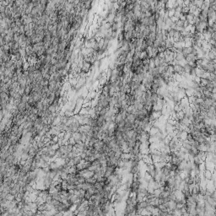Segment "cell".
I'll list each match as a JSON object with an SVG mask.
<instances>
[{
	"instance_id": "6da1fadb",
	"label": "cell",
	"mask_w": 216,
	"mask_h": 216,
	"mask_svg": "<svg viewBox=\"0 0 216 216\" xmlns=\"http://www.w3.org/2000/svg\"><path fill=\"white\" fill-rule=\"evenodd\" d=\"M173 71H174V74H178V75H181V76H182V74H184V68H183L182 65H181V64L174 65Z\"/></svg>"
},
{
	"instance_id": "7a4b0ae2",
	"label": "cell",
	"mask_w": 216,
	"mask_h": 216,
	"mask_svg": "<svg viewBox=\"0 0 216 216\" xmlns=\"http://www.w3.org/2000/svg\"><path fill=\"white\" fill-rule=\"evenodd\" d=\"M23 64H24V59L18 60V61H15V63L16 69H22Z\"/></svg>"
},
{
	"instance_id": "3957f363",
	"label": "cell",
	"mask_w": 216,
	"mask_h": 216,
	"mask_svg": "<svg viewBox=\"0 0 216 216\" xmlns=\"http://www.w3.org/2000/svg\"><path fill=\"white\" fill-rule=\"evenodd\" d=\"M28 100H29V96L26 95L24 94L22 96H21V102H22V103L26 104L28 102Z\"/></svg>"
},
{
	"instance_id": "277c9868",
	"label": "cell",
	"mask_w": 216,
	"mask_h": 216,
	"mask_svg": "<svg viewBox=\"0 0 216 216\" xmlns=\"http://www.w3.org/2000/svg\"><path fill=\"white\" fill-rule=\"evenodd\" d=\"M5 9H6V7L5 6H4L3 4H0V13H4L5 12Z\"/></svg>"
}]
</instances>
